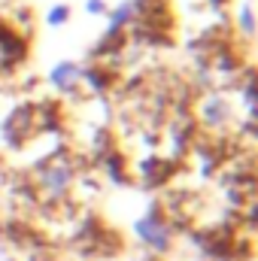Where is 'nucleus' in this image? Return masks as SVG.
Here are the masks:
<instances>
[{
    "instance_id": "obj_8",
    "label": "nucleus",
    "mask_w": 258,
    "mask_h": 261,
    "mask_svg": "<svg viewBox=\"0 0 258 261\" xmlns=\"http://www.w3.org/2000/svg\"><path fill=\"white\" fill-rule=\"evenodd\" d=\"M240 28H243V34H249V37H252V31H255V21H252V6H243V12H240Z\"/></svg>"
},
{
    "instance_id": "obj_3",
    "label": "nucleus",
    "mask_w": 258,
    "mask_h": 261,
    "mask_svg": "<svg viewBox=\"0 0 258 261\" xmlns=\"http://www.w3.org/2000/svg\"><path fill=\"white\" fill-rule=\"evenodd\" d=\"M231 116V107L222 94H207L203 97V107H200V119L207 128H222Z\"/></svg>"
},
{
    "instance_id": "obj_9",
    "label": "nucleus",
    "mask_w": 258,
    "mask_h": 261,
    "mask_svg": "<svg viewBox=\"0 0 258 261\" xmlns=\"http://www.w3.org/2000/svg\"><path fill=\"white\" fill-rule=\"evenodd\" d=\"M243 100H246V107H249V116H255V85H252V82L246 85V91H243Z\"/></svg>"
},
{
    "instance_id": "obj_2",
    "label": "nucleus",
    "mask_w": 258,
    "mask_h": 261,
    "mask_svg": "<svg viewBox=\"0 0 258 261\" xmlns=\"http://www.w3.org/2000/svg\"><path fill=\"white\" fill-rule=\"evenodd\" d=\"M70 182H73V170H70V164H49V167H43L40 170V192L46 197H64L67 189H70Z\"/></svg>"
},
{
    "instance_id": "obj_10",
    "label": "nucleus",
    "mask_w": 258,
    "mask_h": 261,
    "mask_svg": "<svg viewBox=\"0 0 258 261\" xmlns=\"http://www.w3.org/2000/svg\"><path fill=\"white\" fill-rule=\"evenodd\" d=\"M85 9H88V12H94V15H104V12H107V3H104V0H88V3H85Z\"/></svg>"
},
{
    "instance_id": "obj_4",
    "label": "nucleus",
    "mask_w": 258,
    "mask_h": 261,
    "mask_svg": "<svg viewBox=\"0 0 258 261\" xmlns=\"http://www.w3.org/2000/svg\"><path fill=\"white\" fill-rule=\"evenodd\" d=\"M82 67L73 64V61H61V64L52 67V73H49V82L58 88V91H76V85L82 82Z\"/></svg>"
},
{
    "instance_id": "obj_6",
    "label": "nucleus",
    "mask_w": 258,
    "mask_h": 261,
    "mask_svg": "<svg viewBox=\"0 0 258 261\" xmlns=\"http://www.w3.org/2000/svg\"><path fill=\"white\" fill-rule=\"evenodd\" d=\"M67 18H70V6H67V3H58V6H52V9L46 12V24H49V28H61Z\"/></svg>"
},
{
    "instance_id": "obj_1",
    "label": "nucleus",
    "mask_w": 258,
    "mask_h": 261,
    "mask_svg": "<svg viewBox=\"0 0 258 261\" xmlns=\"http://www.w3.org/2000/svg\"><path fill=\"white\" fill-rule=\"evenodd\" d=\"M134 231H137L140 243L149 246L152 252H167L170 249V225L161 216V210H149L146 216H140Z\"/></svg>"
},
{
    "instance_id": "obj_5",
    "label": "nucleus",
    "mask_w": 258,
    "mask_h": 261,
    "mask_svg": "<svg viewBox=\"0 0 258 261\" xmlns=\"http://www.w3.org/2000/svg\"><path fill=\"white\" fill-rule=\"evenodd\" d=\"M134 12H137V0L122 3V6L113 12V18H110V34H119L125 24H131V21H134Z\"/></svg>"
},
{
    "instance_id": "obj_7",
    "label": "nucleus",
    "mask_w": 258,
    "mask_h": 261,
    "mask_svg": "<svg viewBox=\"0 0 258 261\" xmlns=\"http://www.w3.org/2000/svg\"><path fill=\"white\" fill-rule=\"evenodd\" d=\"M9 43H15V40H12L9 34H3V37H0V67L9 64V61L15 58V49H9Z\"/></svg>"
}]
</instances>
